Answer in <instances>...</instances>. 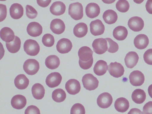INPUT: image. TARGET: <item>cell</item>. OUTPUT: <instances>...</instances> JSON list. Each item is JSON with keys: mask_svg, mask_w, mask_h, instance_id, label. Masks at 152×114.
Segmentation results:
<instances>
[{"mask_svg": "<svg viewBox=\"0 0 152 114\" xmlns=\"http://www.w3.org/2000/svg\"><path fill=\"white\" fill-rule=\"evenodd\" d=\"M93 51L88 47L83 46L80 48L78 54L79 57V64L83 69L90 68L93 63Z\"/></svg>", "mask_w": 152, "mask_h": 114, "instance_id": "obj_1", "label": "cell"}, {"mask_svg": "<svg viewBox=\"0 0 152 114\" xmlns=\"http://www.w3.org/2000/svg\"><path fill=\"white\" fill-rule=\"evenodd\" d=\"M68 13L71 17L75 20H78L83 17V8L81 4L75 2L69 6Z\"/></svg>", "mask_w": 152, "mask_h": 114, "instance_id": "obj_2", "label": "cell"}, {"mask_svg": "<svg viewBox=\"0 0 152 114\" xmlns=\"http://www.w3.org/2000/svg\"><path fill=\"white\" fill-rule=\"evenodd\" d=\"M82 80L84 87L87 90H94L98 86L99 81L91 74H86L84 75Z\"/></svg>", "mask_w": 152, "mask_h": 114, "instance_id": "obj_3", "label": "cell"}, {"mask_svg": "<svg viewBox=\"0 0 152 114\" xmlns=\"http://www.w3.org/2000/svg\"><path fill=\"white\" fill-rule=\"evenodd\" d=\"M23 48L24 51L27 54L32 56L37 55L40 51V47L37 42L34 40L30 39L25 41Z\"/></svg>", "mask_w": 152, "mask_h": 114, "instance_id": "obj_4", "label": "cell"}, {"mask_svg": "<svg viewBox=\"0 0 152 114\" xmlns=\"http://www.w3.org/2000/svg\"><path fill=\"white\" fill-rule=\"evenodd\" d=\"M23 69L27 74L33 75L36 74L39 71V63L36 59H29L24 62Z\"/></svg>", "mask_w": 152, "mask_h": 114, "instance_id": "obj_5", "label": "cell"}, {"mask_svg": "<svg viewBox=\"0 0 152 114\" xmlns=\"http://www.w3.org/2000/svg\"><path fill=\"white\" fill-rule=\"evenodd\" d=\"M92 45L94 51L98 54H102L108 50L107 42L104 38H99L95 39Z\"/></svg>", "mask_w": 152, "mask_h": 114, "instance_id": "obj_6", "label": "cell"}, {"mask_svg": "<svg viewBox=\"0 0 152 114\" xmlns=\"http://www.w3.org/2000/svg\"><path fill=\"white\" fill-rule=\"evenodd\" d=\"M107 70L110 75L116 78L121 77L124 72L123 66L117 62L111 63L108 66Z\"/></svg>", "mask_w": 152, "mask_h": 114, "instance_id": "obj_7", "label": "cell"}, {"mask_svg": "<svg viewBox=\"0 0 152 114\" xmlns=\"http://www.w3.org/2000/svg\"><path fill=\"white\" fill-rule=\"evenodd\" d=\"M112 96L107 92H104L100 94L97 99L98 106L102 108H107L110 106L113 102Z\"/></svg>", "mask_w": 152, "mask_h": 114, "instance_id": "obj_8", "label": "cell"}, {"mask_svg": "<svg viewBox=\"0 0 152 114\" xmlns=\"http://www.w3.org/2000/svg\"><path fill=\"white\" fill-rule=\"evenodd\" d=\"M129 78L131 84L135 86H141L145 80L144 75L141 71L138 70L131 72L129 75Z\"/></svg>", "mask_w": 152, "mask_h": 114, "instance_id": "obj_9", "label": "cell"}, {"mask_svg": "<svg viewBox=\"0 0 152 114\" xmlns=\"http://www.w3.org/2000/svg\"><path fill=\"white\" fill-rule=\"evenodd\" d=\"M62 79V76L59 73L53 72L47 76L45 83L49 87L53 88L57 87L60 84Z\"/></svg>", "mask_w": 152, "mask_h": 114, "instance_id": "obj_10", "label": "cell"}, {"mask_svg": "<svg viewBox=\"0 0 152 114\" xmlns=\"http://www.w3.org/2000/svg\"><path fill=\"white\" fill-rule=\"evenodd\" d=\"M144 22L142 18L137 16L130 18L128 22V25L132 31L138 32L142 30L144 26Z\"/></svg>", "mask_w": 152, "mask_h": 114, "instance_id": "obj_11", "label": "cell"}, {"mask_svg": "<svg viewBox=\"0 0 152 114\" xmlns=\"http://www.w3.org/2000/svg\"><path fill=\"white\" fill-rule=\"evenodd\" d=\"M90 26L91 33L94 36L101 35L104 32V26L100 20L96 19L92 21L90 24Z\"/></svg>", "mask_w": 152, "mask_h": 114, "instance_id": "obj_12", "label": "cell"}, {"mask_svg": "<svg viewBox=\"0 0 152 114\" xmlns=\"http://www.w3.org/2000/svg\"><path fill=\"white\" fill-rule=\"evenodd\" d=\"M72 47L71 41L66 38H63L59 40L56 45L57 50L62 54L68 53L71 50Z\"/></svg>", "mask_w": 152, "mask_h": 114, "instance_id": "obj_13", "label": "cell"}, {"mask_svg": "<svg viewBox=\"0 0 152 114\" xmlns=\"http://www.w3.org/2000/svg\"><path fill=\"white\" fill-rule=\"evenodd\" d=\"M65 88L69 94L75 95L80 92L81 86L78 81L76 79H72L69 80L66 83Z\"/></svg>", "mask_w": 152, "mask_h": 114, "instance_id": "obj_14", "label": "cell"}, {"mask_svg": "<svg viewBox=\"0 0 152 114\" xmlns=\"http://www.w3.org/2000/svg\"><path fill=\"white\" fill-rule=\"evenodd\" d=\"M27 31L28 34L31 37H38L42 33V27L41 25L37 22H31L28 25Z\"/></svg>", "mask_w": 152, "mask_h": 114, "instance_id": "obj_15", "label": "cell"}, {"mask_svg": "<svg viewBox=\"0 0 152 114\" xmlns=\"http://www.w3.org/2000/svg\"><path fill=\"white\" fill-rule=\"evenodd\" d=\"M50 28L53 33L60 34L64 31L65 26L64 23L62 20L56 18L53 20L51 21Z\"/></svg>", "mask_w": 152, "mask_h": 114, "instance_id": "obj_16", "label": "cell"}, {"mask_svg": "<svg viewBox=\"0 0 152 114\" xmlns=\"http://www.w3.org/2000/svg\"><path fill=\"white\" fill-rule=\"evenodd\" d=\"M100 10L99 5L94 3H90L88 4L85 9L86 15L91 18L97 17L100 13Z\"/></svg>", "mask_w": 152, "mask_h": 114, "instance_id": "obj_17", "label": "cell"}, {"mask_svg": "<svg viewBox=\"0 0 152 114\" xmlns=\"http://www.w3.org/2000/svg\"><path fill=\"white\" fill-rule=\"evenodd\" d=\"M148 37L145 34H139L137 36L134 40V45L137 48L142 50L146 48L149 44Z\"/></svg>", "mask_w": 152, "mask_h": 114, "instance_id": "obj_18", "label": "cell"}, {"mask_svg": "<svg viewBox=\"0 0 152 114\" xmlns=\"http://www.w3.org/2000/svg\"><path fill=\"white\" fill-rule=\"evenodd\" d=\"M139 59L137 53L134 51L128 52L124 58L125 65L128 68L132 69L135 66Z\"/></svg>", "mask_w": 152, "mask_h": 114, "instance_id": "obj_19", "label": "cell"}, {"mask_svg": "<svg viewBox=\"0 0 152 114\" xmlns=\"http://www.w3.org/2000/svg\"><path fill=\"white\" fill-rule=\"evenodd\" d=\"M27 103L26 97L21 95L14 96L12 98L11 103L12 107L15 109L19 110L23 108Z\"/></svg>", "mask_w": 152, "mask_h": 114, "instance_id": "obj_20", "label": "cell"}, {"mask_svg": "<svg viewBox=\"0 0 152 114\" xmlns=\"http://www.w3.org/2000/svg\"><path fill=\"white\" fill-rule=\"evenodd\" d=\"M23 8L20 4L15 3L12 4L10 8L11 17L15 19H18L23 15Z\"/></svg>", "mask_w": 152, "mask_h": 114, "instance_id": "obj_21", "label": "cell"}, {"mask_svg": "<svg viewBox=\"0 0 152 114\" xmlns=\"http://www.w3.org/2000/svg\"><path fill=\"white\" fill-rule=\"evenodd\" d=\"M66 6L61 1L54 2L50 8V12L53 15L59 16L63 14L65 12Z\"/></svg>", "mask_w": 152, "mask_h": 114, "instance_id": "obj_22", "label": "cell"}, {"mask_svg": "<svg viewBox=\"0 0 152 114\" xmlns=\"http://www.w3.org/2000/svg\"><path fill=\"white\" fill-rule=\"evenodd\" d=\"M129 107L128 101L124 97H120L118 98L114 103V107L118 112L124 113L129 109Z\"/></svg>", "mask_w": 152, "mask_h": 114, "instance_id": "obj_23", "label": "cell"}, {"mask_svg": "<svg viewBox=\"0 0 152 114\" xmlns=\"http://www.w3.org/2000/svg\"><path fill=\"white\" fill-rule=\"evenodd\" d=\"M29 80L24 74L17 75L14 80V84L16 87L20 90L26 89L28 86Z\"/></svg>", "mask_w": 152, "mask_h": 114, "instance_id": "obj_24", "label": "cell"}, {"mask_svg": "<svg viewBox=\"0 0 152 114\" xmlns=\"http://www.w3.org/2000/svg\"><path fill=\"white\" fill-rule=\"evenodd\" d=\"M0 37L2 40L6 42L12 41L15 37V34L12 30L8 27H4L0 31Z\"/></svg>", "mask_w": 152, "mask_h": 114, "instance_id": "obj_25", "label": "cell"}, {"mask_svg": "<svg viewBox=\"0 0 152 114\" xmlns=\"http://www.w3.org/2000/svg\"><path fill=\"white\" fill-rule=\"evenodd\" d=\"M128 34L126 28L123 26H118L115 28L113 31L114 37L118 40L121 41L125 39Z\"/></svg>", "mask_w": 152, "mask_h": 114, "instance_id": "obj_26", "label": "cell"}, {"mask_svg": "<svg viewBox=\"0 0 152 114\" xmlns=\"http://www.w3.org/2000/svg\"><path fill=\"white\" fill-rule=\"evenodd\" d=\"M88 31L87 25L84 23L77 24L74 27L73 32L74 35L78 38H82L86 35Z\"/></svg>", "mask_w": 152, "mask_h": 114, "instance_id": "obj_27", "label": "cell"}, {"mask_svg": "<svg viewBox=\"0 0 152 114\" xmlns=\"http://www.w3.org/2000/svg\"><path fill=\"white\" fill-rule=\"evenodd\" d=\"M108 69L107 62L103 60L98 61L94 67V71L97 75L100 76L104 74Z\"/></svg>", "mask_w": 152, "mask_h": 114, "instance_id": "obj_28", "label": "cell"}, {"mask_svg": "<svg viewBox=\"0 0 152 114\" xmlns=\"http://www.w3.org/2000/svg\"><path fill=\"white\" fill-rule=\"evenodd\" d=\"M32 94L33 97L37 99H41L44 96L45 89L43 86L39 83L34 84L31 88Z\"/></svg>", "mask_w": 152, "mask_h": 114, "instance_id": "obj_29", "label": "cell"}, {"mask_svg": "<svg viewBox=\"0 0 152 114\" xmlns=\"http://www.w3.org/2000/svg\"><path fill=\"white\" fill-rule=\"evenodd\" d=\"M146 95L144 91L141 89L135 90L132 94V100L136 103L141 104L143 103L145 100Z\"/></svg>", "mask_w": 152, "mask_h": 114, "instance_id": "obj_30", "label": "cell"}, {"mask_svg": "<svg viewBox=\"0 0 152 114\" xmlns=\"http://www.w3.org/2000/svg\"><path fill=\"white\" fill-rule=\"evenodd\" d=\"M104 21L108 24L115 23L118 19L117 13L112 10H108L105 11L102 15Z\"/></svg>", "mask_w": 152, "mask_h": 114, "instance_id": "obj_31", "label": "cell"}, {"mask_svg": "<svg viewBox=\"0 0 152 114\" xmlns=\"http://www.w3.org/2000/svg\"><path fill=\"white\" fill-rule=\"evenodd\" d=\"M21 40L18 36H15L14 39L9 42H6V45L8 51L12 53H15L20 49Z\"/></svg>", "mask_w": 152, "mask_h": 114, "instance_id": "obj_32", "label": "cell"}, {"mask_svg": "<svg viewBox=\"0 0 152 114\" xmlns=\"http://www.w3.org/2000/svg\"><path fill=\"white\" fill-rule=\"evenodd\" d=\"M45 64L48 68L54 69L58 67L60 64V61L57 56L51 55L48 56L46 58Z\"/></svg>", "mask_w": 152, "mask_h": 114, "instance_id": "obj_33", "label": "cell"}, {"mask_svg": "<svg viewBox=\"0 0 152 114\" xmlns=\"http://www.w3.org/2000/svg\"><path fill=\"white\" fill-rule=\"evenodd\" d=\"M52 97L53 100L56 102H61L65 100L66 97V94L63 89L58 88L53 92Z\"/></svg>", "mask_w": 152, "mask_h": 114, "instance_id": "obj_34", "label": "cell"}, {"mask_svg": "<svg viewBox=\"0 0 152 114\" xmlns=\"http://www.w3.org/2000/svg\"><path fill=\"white\" fill-rule=\"evenodd\" d=\"M116 9L121 12H127L129 9V4L126 0H119L116 3L115 5Z\"/></svg>", "mask_w": 152, "mask_h": 114, "instance_id": "obj_35", "label": "cell"}, {"mask_svg": "<svg viewBox=\"0 0 152 114\" xmlns=\"http://www.w3.org/2000/svg\"><path fill=\"white\" fill-rule=\"evenodd\" d=\"M42 42L45 46L48 47H51L54 43V38L52 34H46L44 35L42 37Z\"/></svg>", "mask_w": 152, "mask_h": 114, "instance_id": "obj_36", "label": "cell"}, {"mask_svg": "<svg viewBox=\"0 0 152 114\" xmlns=\"http://www.w3.org/2000/svg\"><path fill=\"white\" fill-rule=\"evenodd\" d=\"M70 114H85L84 107L79 103L74 104L71 108Z\"/></svg>", "mask_w": 152, "mask_h": 114, "instance_id": "obj_37", "label": "cell"}, {"mask_svg": "<svg viewBox=\"0 0 152 114\" xmlns=\"http://www.w3.org/2000/svg\"><path fill=\"white\" fill-rule=\"evenodd\" d=\"M105 39L108 43V50L107 51L110 53H114L116 52L118 50L119 46L118 44L109 38Z\"/></svg>", "mask_w": 152, "mask_h": 114, "instance_id": "obj_38", "label": "cell"}, {"mask_svg": "<svg viewBox=\"0 0 152 114\" xmlns=\"http://www.w3.org/2000/svg\"><path fill=\"white\" fill-rule=\"evenodd\" d=\"M26 14L29 18L33 19L37 16L38 12L32 6L27 5L26 7Z\"/></svg>", "mask_w": 152, "mask_h": 114, "instance_id": "obj_39", "label": "cell"}, {"mask_svg": "<svg viewBox=\"0 0 152 114\" xmlns=\"http://www.w3.org/2000/svg\"><path fill=\"white\" fill-rule=\"evenodd\" d=\"M143 59L146 64L152 65V49H148L145 52Z\"/></svg>", "mask_w": 152, "mask_h": 114, "instance_id": "obj_40", "label": "cell"}, {"mask_svg": "<svg viewBox=\"0 0 152 114\" xmlns=\"http://www.w3.org/2000/svg\"><path fill=\"white\" fill-rule=\"evenodd\" d=\"M25 114H40L39 109L36 106L31 105L25 110Z\"/></svg>", "mask_w": 152, "mask_h": 114, "instance_id": "obj_41", "label": "cell"}, {"mask_svg": "<svg viewBox=\"0 0 152 114\" xmlns=\"http://www.w3.org/2000/svg\"><path fill=\"white\" fill-rule=\"evenodd\" d=\"M143 114H152V101L146 103L143 107Z\"/></svg>", "mask_w": 152, "mask_h": 114, "instance_id": "obj_42", "label": "cell"}, {"mask_svg": "<svg viewBox=\"0 0 152 114\" xmlns=\"http://www.w3.org/2000/svg\"><path fill=\"white\" fill-rule=\"evenodd\" d=\"M0 5V22L4 20L6 18L7 16V8L5 5L2 4Z\"/></svg>", "mask_w": 152, "mask_h": 114, "instance_id": "obj_43", "label": "cell"}, {"mask_svg": "<svg viewBox=\"0 0 152 114\" xmlns=\"http://www.w3.org/2000/svg\"><path fill=\"white\" fill-rule=\"evenodd\" d=\"M37 3L38 5L43 7H45L48 6L51 2V0H37Z\"/></svg>", "mask_w": 152, "mask_h": 114, "instance_id": "obj_44", "label": "cell"}, {"mask_svg": "<svg viewBox=\"0 0 152 114\" xmlns=\"http://www.w3.org/2000/svg\"><path fill=\"white\" fill-rule=\"evenodd\" d=\"M146 9L148 12L152 14V0H148L145 4Z\"/></svg>", "mask_w": 152, "mask_h": 114, "instance_id": "obj_45", "label": "cell"}, {"mask_svg": "<svg viewBox=\"0 0 152 114\" xmlns=\"http://www.w3.org/2000/svg\"><path fill=\"white\" fill-rule=\"evenodd\" d=\"M128 114H143V113L139 109L133 108L130 110Z\"/></svg>", "mask_w": 152, "mask_h": 114, "instance_id": "obj_46", "label": "cell"}, {"mask_svg": "<svg viewBox=\"0 0 152 114\" xmlns=\"http://www.w3.org/2000/svg\"><path fill=\"white\" fill-rule=\"evenodd\" d=\"M148 90L149 95L152 98V84L149 86Z\"/></svg>", "mask_w": 152, "mask_h": 114, "instance_id": "obj_47", "label": "cell"}]
</instances>
